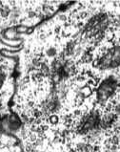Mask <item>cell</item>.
I'll return each instance as SVG.
<instances>
[{
	"instance_id": "1",
	"label": "cell",
	"mask_w": 120,
	"mask_h": 152,
	"mask_svg": "<svg viewBox=\"0 0 120 152\" xmlns=\"http://www.w3.org/2000/svg\"><path fill=\"white\" fill-rule=\"evenodd\" d=\"M120 66V45L114 46L103 55L97 62L101 70H110Z\"/></svg>"
},
{
	"instance_id": "2",
	"label": "cell",
	"mask_w": 120,
	"mask_h": 152,
	"mask_svg": "<svg viewBox=\"0 0 120 152\" xmlns=\"http://www.w3.org/2000/svg\"><path fill=\"white\" fill-rule=\"evenodd\" d=\"M108 25V18H107L106 15L100 14L90 21L87 28H86V33H87L88 37H93L97 36L107 28Z\"/></svg>"
},
{
	"instance_id": "3",
	"label": "cell",
	"mask_w": 120,
	"mask_h": 152,
	"mask_svg": "<svg viewBox=\"0 0 120 152\" xmlns=\"http://www.w3.org/2000/svg\"><path fill=\"white\" fill-rule=\"evenodd\" d=\"M116 80L113 77H107L106 80L102 81V83L100 84L99 88L97 91V96L98 99L100 101H106L108 99L111 95L113 94V92L116 89Z\"/></svg>"
},
{
	"instance_id": "4",
	"label": "cell",
	"mask_w": 120,
	"mask_h": 152,
	"mask_svg": "<svg viewBox=\"0 0 120 152\" xmlns=\"http://www.w3.org/2000/svg\"><path fill=\"white\" fill-rule=\"evenodd\" d=\"M4 80H5V75L2 73H0V88H1V86L3 85Z\"/></svg>"
}]
</instances>
